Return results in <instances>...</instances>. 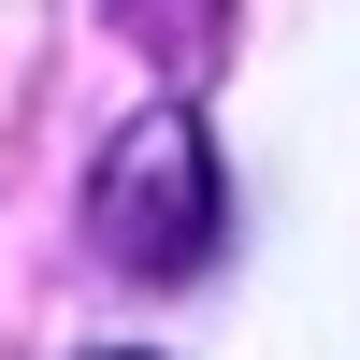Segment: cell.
<instances>
[{
    "label": "cell",
    "instance_id": "2",
    "mask_svg": "<svg viewBox=\"0 0 360 360\" xmlns=\"http://www.w3.org/2000/svg\"><path fill=\"white\" fill-rule=\"evenodd\" d=\"M115 29H130V44H159V29H173V44H202L217 0H115Z\"/></svg>",
    "mask_w": 360,
    "mask_h": 360
},
{
    "label": "cell",
    "instance_id": "1",
    "mask_svg": "<svg viewBox=\"0 0 360 360\" xmlns=\"http://www.w3.org/2000/svg\"><path fill=\"white\" fill-rule=\"evenodd\" d=\"M217 231H231V202H217V144H202V115H188V101L130 115V130L101 144V173H86V245H101L115 274L173 288V274L217 259Z\"/></svg>",
    "mask_w": 360,
    "mask_h": 360
}]
</instances>
